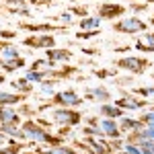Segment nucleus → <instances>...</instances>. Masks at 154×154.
<instances>
[{"instance_id": "f257e3e1", "label": "nucleus", "mask_w": 154, "mask_h": 154, "mask_svg": "<svg viewBox=\"0 0 154 154\" xmlns=\"http://www.w3.org/2000/svg\"><path fill=\"white\" fill-rule=\"evenodd\" d=\"M23 130V138L29 140V142H35V144H51V146H60L62 144V136H54L48 128L39 125L37 121H25L21 125Z\"/></svg>"}, {"instance_id": "f03ea898", "label": "nucleus", "mask_w": 154, "mask_h": 154, "mask_svg": "<svg viewBox=\"0 0 154 154\" xmlns=\"http://www.w3.org/2000/svg\"><path fill=\"white\" fill-rule=\"evenodd\" d=\"M148 29V23L142 21L140 17L131 14V17H121L119 21L113 23V31L123 33V35H134V33H144Z\"/></svg>"}, {"instance_id": "7ed1b4c3", "label": "nucleus", "mask_w": 154, "mask_h": 154, "mask_svg": "<svg viewBox=\"0 0 154 154\" xmlns=\"http://www.w3.org/2000/svg\"><path fill=\"white\" fill-rule=\"evenodd\" d=\"M113 66H117V68H121V70L131 72V74L140 76V74H144V72L148 70L152 64H150L146 58H140V56H125V58L115 60V64H113Z\"/></svg>"}, {"instance_id": "20e7f679", "label": "nucleus", "mask_w": 154, "mask_h": 154, "mask_svg": "<svg viewBox=\"0 0 154 154\" xmlns=\"http://www.w3.org/2000/svg\"><path fill=\"white\" fill-rule=\"evenodd\" d=\"M51 119L60 123L62 128H74L82 121V113L76 109H70V107H58V109H54Z\"/></svg>"}, {"instance_id": "39448f33", "label": "nucleus", "mask_w": 154, "mask_h": 154, "mask_svg": "<svg viewBox=\"0 0 154 154\" xmlns=\"http://www.w3.org/2000/svg\"><path fill=\"white\" fill-rule=\"evenodd\" d=\"M82 101H84V99L78 95L76 91L68 88V91H60V93H56V95H54V99H51L45 107L58 105V107H70V109H76V107L82 105Z\"/></svg>"}, {"instance_id": "423d86ee", "label": "nucleus", "mask_w": 154, "mask_h": 154, "mask_svg": "<svg viewBox=\"0 0 154 154\" xmlns=\"http://www.w3.org/2000/svg\"><path fill=\"white\" fill-rule=\"evenodd\" d=\"M117 107H121L123 111H142L144 107H148V99H138L136 95H123L113 101Z\"/></svg>"}, {"instance_id": "0eeeda50", "label": "nucleus", "mask_w": 154, "mask_h": 154, "mask_svg": "<svg viewBox=\"0 0 154 154\" xmlns=\"http://www.w3.org/2000/svg\"><path fill=\"white\" fill-rule=\"evenodd\" d=\"M97 128L101 130V136H105V138H109V140H117V138H121V130H119L117 119L103 117V119L97 121Z\"/></svg>"}, {"instance_id": "6e6552de", "label": "nucleus", "mask_w": 154, "mask_h": 154, "mask_svg": "<svg viewBox=\"0 0 154 154\" xmlns=\"http://www.w3.org/2000/svg\"><path fill=\"white\" fill-rule=\"evenodd\" d=\"M23 45L33 48V49H49V48L56 45V39H54V35H49V33H41V35H37V37H25Z\"/></svg>"}, {"instance_id": "1a4fd4ad", "label": "nucleus", "mask_w": 154, "mask_h": 154, "mask_svg": "<svg viewBox=\"0 0 154 154\" xmlns=\"http://www.w3.org/2000/svg\"><path fill=\"white\" fill-rule=\"evenodd\" d=\"M103 21H111L115 17H123L125 14V6L123 4H115V2H103L99 4V12H97Z\"/></svg>"}, {"instance_id": "9d476101", "label": "nucleus", "mask_w": 154, "mask_h": 154, "mask_svg": "<svg viewBox=\"0 0 154 154\" xmlns=\"http://www.w3.org/2000/svg\"><path fill=\"white\" fill-rule=\"evenodd\" d=\"M144 128L140 117H130V115H121L119 117V130L121 134H131V131H140Z\"/></svg>"}, {"instance_id": "9b49d317", "label": "nucleus", "mask_w": 154, "mask_h": 154, "mask_svg": "<svg viewBox=\"0 0 154 154\" xmlns=\"http://www.w3.org/2000/svg\"><path fill=\"white\" fill-rule=\"evenodd\" d=\"M134 48L142 54H154V33H140Z\"/></svg>"}, {"instance_id": "f8f14e48", "label": "nucleus", "mask_w": 154, "mask_h": 154, "mask_svg": "<svg viewBox=\"0 0 154 154\" xmlns=\"http://www.w3.org/2000/svg\"><path fill=\"white\" fill-rule=\"evenodd\" d=\"M72 54L70 49H58V48H49L45 49V58L51 62V64H62V62H68V60H72Z\"/></svg>"}, {"instance_id": "ddd939ff", "label": "nucleus", "mask_w": 154, "mask_h": 154, "mask_svg": "<svg viewBox=\"0 0 154 154\" xmlns=\"http://www.w3.org/2000/svg\"><path fill=\"white\" fill-rule=\"evenodd\" d=\"M84 97L91 99V101H99V103H109L111 101V93L105 86H91V88H86Z\"/></svg>"}, {"instance_id": "4468645a", "label": "nucleus", "mask_w": 154, "mask_h": 154, "mask_svg": "<svg viewBox=\"0 0 154 154\" xmlns=\"http://www.w3.org/2000/svg\"><path fill=\"white\" fill-rule=\"evenodd\" d=\"M0 123L19 125V123H21V113H19L14 107H0Z\"/></svg>"}, {"instance_id": "2eb2a0df", "label": "nucleus", "mask_w": 154, "mask_h": 154, "mask_svg": "<svg viewBox=\"0 0 154 154\" xmlns=\"http://www.w3.org/2000/svg\"><path fill=\"white\" fill-rule=\"evenodd\" d=\"M99 113L103 115V117H109V119H119L121 115H125V111L117 107L113 101H109V103H103V105L99 107Z\"/></svg>"}, {"instance_id": "dca6fc26", "label": "nucleus", "mask_w": 154, "mask_h": 154, "mask_svg": "<svg viewBox=\"0 0 154 154\" xmlns=\"http://www.w3.org/2000/svg\"><path fill=\"white\" fill-rule=\"evenodd\" d=\"M101 23H103V19L99 14H86L78 21V27H80V31H95L101 27Z\"/></svg>"}, {"instance_id": "f3484780", "label": "nucleus", "mask_w": 154, "mask_h": 154, "mask_svg": "<svg viewBox=\"0 0 154 154\" xmlns=\"http://www.w3.org/2000/svg\"><path fill=\"white\" fill-rule=\"evenodd\" d=\"M25 101V95L21 93H6V91H0V107H12V105H19Z\"/></svg>"}, {"instance_id": "a211bd4d", "label": "nucleus", "mask_w": 154, "mask_h": 154, "mask_svg": "<svg viewBox=\"0 0 154 154\" xmlns=\"http://www.w3.org/2000/svg\"><path fill=\"white\" fill-rule=\"evenodd\" d=\"M11 86L17 91V93H21V95H29L31 91H33V84L29 82L27 78H14V80H11Z\"/></svg>"}, {"instance_id": "6ab92c4d", "label": "nucleus", "mask_w": 154, "mask_h": 154, "mask_svg": "<svg viewBox=\"0 0 154 154\" xmlns=\"http://www.w3.org/2000/svg\"><path fill=\"white\" fill-rule=\"evenodd\" d=\"M21 58V49L17 48V45H6V48L0 51V62H11V60H17Z\"/></svg>"}, {"instance_id": "aec40b11", "label": "nucleus", "mask_w": 154, "mask_h": 154, "mask_svg": "<svg viewBox=\"0 0 154 154\" xmlns=\"http://www.w3.org/2000/svg\"><path fill=\"white\" fill-rule=\"evenodd\" d=\"M25 78H27L31 84L43 82V80L48 78V70H27V72H25Z\"/></svg>"}, {"instance_id": "412c9836", "label": "nucleus", "mask_w": 154, "mask_h": 154, "mask_svg": "<svg viewBox=\"0 0 154 154\" xmlns=\"http://www.w3.org/2000/svg\"><path fill=\"white\" fill-rule=\"evenodd\" d=\"M0 68H2L4 72L21 70V68H25V60L23 58H17V60H11V62H0Z\"/></svg>"}, {"instance_id": "4be33fe9", "label": "nucleus", "mask_w": 154, "mask_h": 154, "mask_svg": "<svg viewBox=\"0 0 154 154\" xmlns=\"http://www.w3.org/2000/svg\"><path fill=\"white\" fill-rule=\"evenodd\" d=\"M131 95L142 97V99H150V97H154V84H146V86H136V88H131Z\"/></svg>"}, {"instance_id": "5701e85b", "label": "nucleus", "mask_w": 154, "mask_h": 154, "mask_svg": "<svg viewBox=\"0 0 154 154\" xmlns=\"http://www.w3.org/2000/svg\"><path fill=\"white\" fill-rule=\"evenodd\" d=\"M56 84H58V80H43V82H39V91H41V95H56Z\"/></svg>"}, {"instance_id": "b1692460", "label": "nucleus", "mask_w": 154, "mask_h": 154, "mask_svg": "<svg viewBox=\"0 0 154 154\" xmlns=\"http://www.w3.org/2000/svg\"><path fill=\"white\" fill-rule=\"evenodd\" d=\"M58 23L62 25V27H66V25H72V23H74V17H72V12H70V11L62 12V14L58 17Z\"/></svg>"}, {"instance_id": "393cba45", "label": "nucleus", "mask_w": 154, "mask_h": 154, "mask_svg": "<svg viewBox=\"0 0 154 154\" xmlns=\"http://www.w3.org/2000/svg\"><path fill=\"white\" fill-rule=\"evenodd\" d=\"M93 74L95 76H99V78H111V76H117V68L115 70H93Z\"/></svg>"}, {"instance_id": "a878e982", "label": "nucleus", "mask_w": 154, "mask_h": 154, "mask_svg": "<svg viewBox=\"0 0 154 154\" xmlns=\"http://www.w3.org/2000/svg\"><path fill=\"white\" fill-rule=\"evenodd\" d=\"M121 150H125L128 154H142V148H140L138 144H134V142H128Z\"/></svg>"}, {"instance_id": "bb28decb", "label": "nucleus", "mask_w": 154, "mask_h": 154, "mask_svg": "<svg viewBox=\"0 0 154 154\" xmlns=\"http://www.w3.org/2000/svg\"><path fill=\"white\" fill-rule=\"evenodd\" d=\"M140 119H142L144 125H154V109L152 111H146L144 115H140Z\"/></svg>"}, {"instance_id": "cd10ccee", "label": "nucleus", "mask_w": 154, "mask_h": 154, "mask_svg": "<svg viewBox=\"0 0 154 154\" xmlns=\"http://www.w3.org/2000/svg\"><path fill=\"white\" fill-rule=\"evenodd\" d=\"M99 35V29L95 31H84V33H76V39H91V37H97Z\"/></svg>"}, {"instance_id": "c85d7f7f", "label": "nucleus", "mask_w": 154, "mask_h": 154, "mask_svg": "<svg viewBox=\"0 0 154 154\" xmlns=\"http://www.w3.org/2000/svg\"><path fill=\"white\" fill-rule=\"evenodd\" d=\"M70 12H72V14H78V17H86V14H88L86 6H72Z\"/></svg>"}, {"instance_id": "c756f323", "label": "nucleus", "mask_w": 154, "mask_h": 154, "mask_svg": "<svg viewBox=\"0 0 154 154\" xmlns=\"http://www.w3.org/2000/svg\"><path fill=\"white\" fill-rule=\"evenodd\" d=\"M14 37H17V33H14V31H8V29L0 31V39H2V41H8V39H14Z\"/></svg>"}, {"instance_id": "7c9ffc66", "label": "nucleus", "mask_w": 154, "mask_h": 154, "mask_svg": "<svg viewBox=\"0 0 154 154\" xmlns=\"http://www.w3.org/2000/svg\"><path fill=\"white\" fill-rule=\"evenodd\" d=\"M0 154H19V148L17 146H4V148H0Z\"/></svg>"}, {"instance_id": "2f4dec72", "label": "nucleus", "mask_w": 154, "mask_h": 154, "mask_svg": "<svg viewBox=\"0 0 154 154\" xmlns=\"http://www.w3.org/2000/svg\"><path fill=\"white\" fill-rule=\"evenodd\" d=\"M4 82H6V76H4V74H0V86H2Z\"/></svg>"}, {"instance_id": "473e14b6", "label": "nucleus", "mask_w": 154, "mask_h": 154, "mask_svg": "<svg viewBox=\"0 0 154 154\" xmlns=\"http://www.w3.org/2000/svg\"><path fill=\"white\" fill-rule=\"evenodd\" d=\"M6 45H8V43H6V41H2V39H0V51H2V49L6 48Z\"/></svg>"}, {"instance_id": "72a5a7b5", "label": "nucleus", "mask_w": 154, "mask_h": 154, "mask_svg": "<svg viewBox=\"0 0 154 154\" xmlns=\"http://www.w3.org/2000/svg\"><path fill=\"white\" fill-rule=\"evenodd\" d=\"M117 154H128V152H125V150H117Z\"/></svg>"}, {"instance_id": "f704fd0d", "label": "nucleus", "mask_w": 154, "mask_h": 154, "mask_svg": "<svg viewBox=\"0 0 154 154\" xmlns=\"http://www.w3.org/2000/svg\"><path fill=\"white\" fill-rule=\"evenodd\" d=\"M150 25H152V27H154V14H152V19H150Z\"/></svg>"}, {"instance_id": "c9c22d12", "label": "nucleus", "mask_w": 154, "mask_h": 154, "mask_svg": "<svg viewBox=\"0 0 154 154\" xmlns=\"http://www.w3.org/2000/svg\"><path fill=\"white\" fill-rule=\"evenodd\" d=\"M144 2H148V4H154V0H144Z\"/></svg>"}, {"instance_id": "e433bc0d", "label": "nucleus", "mask_w": 154, "mask_h": 154, "mask_svg": "<svg viewBox=\"0 0 154 154\" xmlns=\"http://www.w3.org/2000/svg\"><path fill=\"white\" fill-rule=\"evenodd\" d=\"M152 80H154V74H152Z\"/></svg>"}]
</instances>
